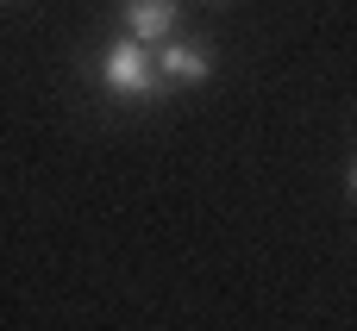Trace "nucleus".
Returning a JSON list of instances; mask_svg holds the SVG:
<instances>
[{
    "label": "nucleus",
    "mask_w": 357,
    "mask_h": 331,
    "mask_svg": "<svg viewBox=\"0 0 357 331\" xmlns=\"http://www.w3.org/2000/svg\"><path fill=\"white\" fill-rule=\"evenodd\" d=\"M100 81H107L113 94H126V100L157 94V50L138 44V38H113L107 56H100Z\"/></svg>",
    "instance_id": "obj_1"
},
{
    "label": "nucleus",
    "mask_w": 357,
    "mask_h": 331,
    "mask_svg": "<svg viewBox=\"0 0 357 331\" xmlns=\"http://www.w3.org/2000/svg\"><path fill=\"white\" fill-rule=\"evenodd\" d=\"M213 75V50L195 44V38H163L157 44V81L163 88H195Z\"/></svg>",
    "instance_id": "obj_2"
},
{
    "label": "nucleus",
    "mask_w": 357,
    "mask_h": 331,
    "mask_svg": "<svg viewBox=\"0 0 357 331\" xmlns=\"http://www.w3.org/2000/svg\"><path fill=\"white\" fill-rule=\"evenodd\" d=\"M119 19H126V38L157 50L176 31V0H119Z\"/></svg>",
    "instance_id": "obj_3"
},
{
    "label": "nucleus",
    "mask_w": 357,
    "mask_h": 331,
    "mask_svg": "<svg viewBox=\"0 0 357 331\" xmlns=\"http://www.w3.org/2000/svg\"><path fill=\"white\" fill-rule=\"evenodd\" d=\"M351 194H357V169H351Z\"/></svg>",
    "instance_id": "obj_4"
}]
</instances>
